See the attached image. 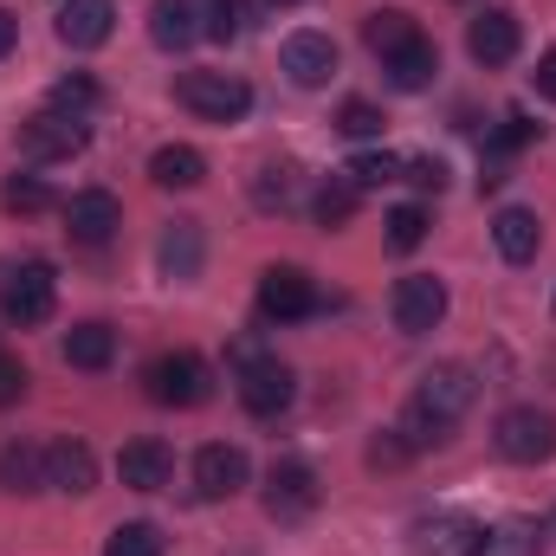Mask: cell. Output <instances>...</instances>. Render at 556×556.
<instances>
[{"label":"cell","instance_id":"6da1fadb","mask_svg":"<svg viewBox=\"0 0 556 556\" xmlns=\"http://www.w3.org/2000/svg\"><path fill=\"white\" fill-rule=\"evenodd\" d=\"M142 382H149V402H162V408H201V402L214 395V369H207V356H194V350L155 356Z\"/></svg>","mask_w":556,"mask_h":556},{"label":"cell","instance_id":"7a4b0ae2","mask_svg":"<svg viewBox=\"0 0 556 556\" xmlns=\"http://www.w3.org/2000/svg\"><path fill=\"white\" fill-rule=\"evenodd\" d=\"M233 363H240V402H247V415L273 420L291 408V395H298V382H291V369L278 363V356H260V350H233Z\"/></svg>","mask_w":556,"mask_h":556},{"label":"cell","instance_id":"3957f363","mask_svg":"<svg viewBox=\"0 0 556 556\" xmlns=\"http://www.w3.org/2000/svg\"><path fill=\"white\" fill-rule=\"evenodd\" d=\"M175 98H181L194 117H207V124H240V117L253 111V91H247L233 72H181Z\"/></svg>","mask_w":556,"mask_h":556},{"label":"cell","instance_id":"277c9868","mask_svg":"<svg viewBox=\"0 0 556 556\" xmlns=\"http://www.w3.org/2000/svg\"><path fill=\"white\" fill-rule=\"evenodd\" d=\"M0 304H7V317H13L20 330L46 324V317H52V304H59V278H52V266H46V260L13 266L7 285H0Z\"/></svg>","mask_w":556,"mask_h":556},{"label":"cell","instance_id":"5b68a950","mask_svg":"<svg viewBox=\"0 0 556 556\" xmlns=\"http://www.w3.org/2000/svg\"><path fill=\"white\" fill-rule=\"evenodd\" d=\"M492 440H498V453L511 466H544L556 453V415H544V408H505Z\"/></svg>","mask_w":556,"mask_h":556},{"label":"cell","instance_id":"8992f818","mask_svg":"<svg viewBox=\"0 0 556 556\" xmlns=\"http://www.w3.org/2000/svg\"><path fill=\"white\" fill-rule=\"evenodd\" d=\"M472 395H479V376L466 363H433L415 389V408H427V415L446 420V427H459V415L472 408Z\"/></svg>","mask_w":556,"mask_h":556},{"label":"cell","instance_id":"52a82bcc","mask_svg":"<svg viewBox=\"0 0 556 556\" xmlns=\"http://www.w3.org/2000/svg\"><path fill=\"white\" fill-rule=\"evenodd\" d=\"M311 311H317L311 273H298V266H266V273H260V317H266V324H298V317H311Z\"/></svg>","mask_w":556,"mask_h":556},{"label":"cell","instance_id":"ba28073f","mask_svg":"<svg viewBox=\"0 0 556 556\" xmlns=\"http://www.w3.org/2000/svg\"><path fill=\"white\" fill-rule=\"evenodd\" d=\"M389 311H395V330L402 337H427L440 317H446V285L433 273H415L395 285V298H389Z\"/></svg>","mask_w":556,"mask_h":556},{"label":"cell","instance_id":"9c48e42d","mask_svg":"<svg viewBox=\"0 0 556 556\" xmlns=\"http://www.w3.org/2000/svg\"><path fill=\"white\" fill-rule=\"evenodd\" d=\"M78 149H85V124L65 117V111H39V117L20 124V155L26 162H65Z\"/></svg>","mask_w":556,"mask_h":556},{"label":"cell","instance_id":"30bf717a","mask_svg":"<svg viewBox=\"0 0 556 556\" xmlns=\"http://www.w3.org/2000/svg\"><path fill=\"white\" fill-rule=\"evenodd\" d=\"M518 46H525L518 13H505V7H479V13H472V26H466V52H472L479 65H511Z\"/></svg>","mask_w":556,"mask_h":556},{"label":"cell","instance_id":"8fae6325","mask_svg":"<svg viewBox=\"0 0 556 556\" xmlns=\"http://www.w3.org/2000/svg\"><path fill=\"white\" fill-rule=\"evenodd\" d=\"M266 511H273L278 525H291V518H311L317 511V479H311V466L304 459H278L273 479H266Z\"/></svg>","mask_w":556,"mask_h":556},{"label":"cell","instance_id":"7c38bea8","mask_svg":"<svg viewBox=\"0 0 556 556\" xmlns=\"http://www.w3.org/2000/svg\"><path fill=\"white\" fill-rule=\"evenodd\" d=\"M65 227H72V240H85V247H104V240L124 227V207H117V194H104V188H85V194H72V201H65Z\"/></svg>","mask_w":556,"mask_h":556},{"label":"cell","instance_id":"4fadbf2b","mask_svg":"<svg viewBox=\"0 0 556 556\" xmlns=\"http://www.w3.org/2000/svg\"><path fill=\"white\" fill-rule=\"evenodd\" d=\"M278 59H285V72H291V85H304V91L330 85V72H337V46H330V33H291Z\"/></svg>","mask_w":556,"mask_h":556},{"label":"cell","instance_id":"5bb4252c","mask_svg":"<svg viewBox=\"0 0 556 556\" xmlns=\"http://www.w3.org/2000/svg\"><path fill=\"white\" fill-rule=\"evenodd\" d=\"M240 485H247V453H240V446L214 440V446L194 453V492H201V498H233Z\"/></svg>","mask_w":556,"mask_h":556},{"label":"cell","instance_id":"9a60e30c","mask_svg":"<svg viewBox=\"0 0 556 556\" xmlns=\"http://www.w3.org/2000/svg\"><path fill=\"white\" fill-rule=\"evenodd\" d=\"M111 26H117V7H111V0H65V7H59V39H65L72 52L104 46Z\"/></svg>","mask_w":556,"mask_h":556},{"label":"cell","instance_id":"2e32d148","mask_svg":"<svg viewBox=\"0 0 556 556\" xmlns=\"http://www.w3.org/2000/svg\"><path fill=\"white\" fill-rule=\"evenodd\" d=\"M46 485L52 492H91L98 485V453L85 440H52L46 446Z\"/></svg>","mask_w":556,"mask_h":556},{"label":"cell","instance_id":"e0dca14e","mask_svg":"<svg viewBox=\"0 0 556 556\" xmlns=\"http://www.w3.org/2000/svg\"><path fill=\"white\" fill-rule=\"evenodd\" d=\"M168 472H175V453H168L162 440H130V446L117 453V479H124L130 492H162Z\"/></svg>","mask_w":556,"mask_h":556},{"label":"cell","instance_id":"ac0fdd59","mask_svg":"<svg viewBox=\"0 0 556 556\" xmlns=\"http://www.w3.org/2000/svg\"><path fill=\"white\" fill-rule=\"evenodd\" d=\"M492 240H498V260H511V266H531V260H538V247H544V220H538L531 207H498V220H492Z\"/></svg>","mask_w":556,"mask_h":556},{"label":"cell","instance_id":"d6986e66","mask_svg":"<svg viewBox=\"0 0 556 556\" xmlns=\"http://www.w3.org/2000/svg\"><path fill=\"white\" fill-rule=\"evenodd\" d=\"M201 33H207V26H201L194 0H155V7H149V39H155L162 52H188Z\"/></svg>","mask_w":556,"mask_h":556},{"label":"cell","instance_id":"ffe728a7","mask_svg":"<svg viewBox=\"0 0 556 556\" xmlns=\"http://www.w3.org/2000/svg\"><path fill=\"white\" fill-rule=\"evenodd\" d=\"M149 181H155V188H201V181H207V155H201L194 142H162V149L149 155Z\"/></svg>","mask_w":556,"mask_h":556},{"label":"cell","instance_id":"44dd1931","mask_svg":"<svg viewBox=\"0 0 556 556\" xmlns=\"http://www.w3.org/2000/svg\"><path fill=\"white\" fill-rule=\"evenodd\" d=\"M201 220H175L168 233H162V247H155V266H162V278H194L201 273Z\"/></svg>","mask_w":556,"mask_h":556},{"label":"cell","instance_id":"7402d4cb","mask_svg":"<svg viewBox=\"0 0 556 556\" xmlns=\"http://www.w3.org/2000/svg\"><path fill=\"white\" fill-rule=\"evenodd\" d=\"M0 485L7 492H46V446H33V440L0 446Z\"/></svg>","mask_w":556,"mask_h":556},{"label":"cell","instance_id":"603a6c76","mask_svg":"<svg viewBox=\"0 0 556 556\" xmlns=\"http://www.w3.org/2000/svg\"><path fill=\"white\" fill-rule=\"evenodd\" d=\"M363 39H369V52H376V59H395V52H408V46L420 39V26L402 13V7H382V13H369V20H363Z\"/></svg>","mask_w":556,"mask_h":556},{"label":"cell","instance_id":"cb8c5ba5","mask_svg":"<svg viewBox=\"0 0 556 556\" xmlns=\"http://www.w3.org/2000/svg\"><path fill=\"white\" fill-rule=\"evenodd\" d=\"M111 356H117V330H111V324H78V330H65V363H72V369H111Z\"/></svg>","mask_w":556,"mask_h":556},{"label":"cell","instance_id":"d4e9b609","mask_svg":"<svg viewBox=\"0 0 556 556\" xmlns=\"http://www.w3.org/2000/svg\"><path fill=\"white\" fill-rule=\"evenodd\" d=\"M382 72H389V85H395V91H427V85H433V72H440V52H433V39H415L408 52L382 59Z\"/></svg>","mask_w":556,"mask_h":556},{"label":"cell","instance_id":"484cf974","mask_svg":"<svg viewBox=\"0 0 556 556\" xmlns=\"http://www.w3.org/2000/svg\"><path fill=\"white\" fill-rule=\"evenodd\" d=\"M479 551V525L472 518H433L420 525V556H472Z\"/></svg>","mask_w":556,"mask_h":556},{"label":"cell","instance_id":"4316f807","mask_svg":"<svg viewBox=\"0 0 556 556\" xmlns=\"http://www.w3.org/2000/svg\"><path fill=\"white\" fill-rule=\"evenodd\" d=\"M538 525H505V531H479V551L472 556H538Z\"/></svg>","mask_w":556,"mask_h":556},{"label":"cell","instance_id":"83f0119b","mask_svg":"<svg viewBox=\"0 0 556 556\" xmlns=\"http://www.w3.org/2000/svg\"><path fill=\"white\" fill-rule=\"evenodd\" d=\"M0 201H7V214H46V207H52V188H46L39 175H7Z\"/></svg>","mask_w":556,"mask_h":556},{"label":"cell","instance_id":"f1b7e54d","mask_svg":"<svg viewBox=\"0 0 556 556\" xmlns=\"http://www.w3.org/2000/svg\"><path fill=\"white\" fill-rule=\"evenodd\" d=\"M104 556H162V531L155 525H117Z\"/></svg>","mask_w":556,"mask_h":556},{"label":"cell","instance_id":"f546056e","mask_svg":"<svg viewBox=\"0 0 556 556\" xmlns=\"http://www.w3.org/2000/svg\"><path fill=\"white\" fill-rule=\"evenodd\" d=\"M98 104V85L85 78V72H72V78H59L52 85V111H65V117H85Z\"/></svg>","mask_w":556,"mask_h":556},{"label":"cell","instance_id":"4dcf8cb0","mask_svg":"<svg viewBox=\"0 0 556 556\" xmlns=\"http://www.w3.org/2000/svg\"><path fill=\"white\" fill-rule=\"evenodd\" d=\"M350 214H356V181H324L317 188V220L324 227H343Z\"/></svg>","mask_w":556,"mask_h":556},{"label":"cell","instance_id":"1f68e13d","mask_svg":"<svg viewBox=\"0 0 556 556\" xmlns=\"http://www.w3.org/2000/svg\"><path fill=\"white\" fill-rule=\"evenodd\" d=\"M420 240H427V207H415V201L395 207V214H389V247H395V253H415Z\"/></svg>","mask_w":556,"mask_h":556},{"label":"cell","instance_id":"d6a6232c","mask_svg":"<svg viewBox=\"0 0 556 556\" xmlns=\"http://www.w3.org/2000/svg\"><path fill=\"white\" fill-rule=\"evenodd\" d=\"M337 130H343V137H356V142L382 137V111H376L369 98H350V104L337 111Z\"/></svg>","mask_w":556,"mask_h":556},{"label":"cell","instance_id":"836d02e7","mask_svg":"<svg viewBox=\"0 0 556 556\" xmlns=\"http://www.w3.org/2000/svg\"><path fill=\"white\" fill-rule=\"evenodd\" d=\"M395 175H402V155H389V149L350 162V181H356V188H382V181H395Z\"/></svg>","mask_w":556,"mask_h":556},{"label":"cell","instance_id":"e575fe53","mask_svg":"<svg viewBox=\"0 0 556 556\" xmlns=\"http://www.w3.org/2000/svg\"><path fill=\"white\" fill-rule=\"evenodd\" d=\"M408 459H415V446H408V440H402L395 427L369 440V466H376V472H395V466H408Z\"/></svg>","mask_w":556,"mask_h":556},{"label":"cell","instance_id":"d590c367","mask_svg":"<svg viewBox=\"0 0 556 556\" xmlns=\"http://www.w3.org/2000/svg\"><path fill=\"white\" fill-rule=\"evenodd\" d=\"M253 194H260V207H285L291 201V168H260Z\"/></svg>","mask_w":556,"mask_h":556},{"label":"cell","instance_id":"8d00e7d4","mask_svg":"<svg viewBox=\"0 0 556 556\" xmlns=\"http://www.w3.org/2000/svg\"><path fill=\"white\" fill-rule=\"evenodd\" d=\"M20 395H26V363H20V356H7V350H0V408H13V402H20Z\"/></svg>","mask_w":556,"mask_h":556},{"label":"cell","instance_id":"74e56055","mask_svg":"<svg viewBox=\"0 0 556 556\" xmlns=\"http://www.w3.org/2000/svg\"><path fill=\"white\" fill-rule=\"evenodd\" d=\"M402 175H408L415 188H433V194L446 188V162H433V155H415V162H402Z\"/></svg>","mask_w":556,"mask_h":556},{"label":"cell","instance_id":"f35d334b","mask_svg":"<svg viewBox=\"0 0 556 556\" xmlns=\"http://www.w3.org/2000/svg\"><path fill=\"white\" fill-rule=\"evenodd\" d=\"M207 33L214 39H233L240 33V0H207Z\"/></svg>","mask_w":556,"mask_h":556},{"label":"cell","instance_id":"ab89813d","mask_svg":"<svg viewBox=\"0 0 556 556\" xmlns=\"http://www.w3.org/2000/svg\"><path fill=\"white\" fill-rule=\"evenodd\" d=\"M518 142H531V117H505V130H498V149H518Z\"/></svg>","mask_w":556,"mask_h":556},{"label":"cell","instance_id":"60d3db41","mask_svg":"<svg viewBox=\"0 0 556 556\" xmlns=\"http://www.w3.org/2000/svg\"><path fill=\"white\" fill-rule=\"evenodd\" d=\"M538 91H544V98L556 104V46L544 52V59H538Z\"/></svg>","mask_w":556,"mask_h":556},{"label":"cell","instance_id":"b9f144b4","mask_svg":"<svg viewBox=\"0 0 556 556\" xmlns=\"http://www.w3.org/2000/svg\"><path fill=\"white\" fill-rule=\"evenodd\" d=\"M13 33H20V26H13V13H7V7H0V59H7V52H13Z\"/></svg>","mask_w":556,"mask_h":556},{"label":"cell","instance_id":"7bdbcfd3","mask_svg":"<svg viewBox=\"0 0 556 556\" xmlns=\"http://www.w3.org/2000/svg\"><path fill=\"white\" fill-rule=\"evenodd\" d=\"M273 7H298V0H273Z\"/></svg>","mask_w":556,"mask_h":556},{"label":"cell","instance_id":"ee69618b","mask_svg":"<svg viewBox=\"0 0 556 556\" xmlns=\"http://www.w3.org/2000/svg\"><path fill=\"white\" fill-rule=\"evenodd\" d=\"M551 531H556V518H551Z\"/></svg>","mask_w":556,"mask_h":556}]
</instances>
